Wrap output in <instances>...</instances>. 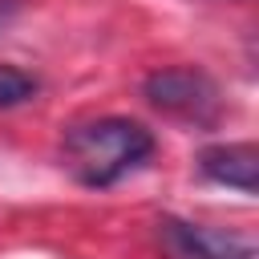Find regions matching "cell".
Here are the masks:
<instances>
[{
    "label": "cell",
    "mask_w": 259,
    "mask_h": 259,
    "mask_svg": "<svg viewBox=\"0 0 259 259\" xmlns=\"http://www.w3.org/2000/svg\"><path fill=\"white\" fill-rule=\"evenodd\" d=\"M36 93V81L12 65H0V109H12V105H24L28 97Z\"/></svg>",
    "instance_id": "obj_5"
},
{
    "label": "cell",
    "mask_w": 259,
    "mask_h": 259,
    "mask_svg": "<svg viewBox=\"0 0 259 259\" xmlns=\"http://www.w3.org/2000/svg\"><path fill=\"white\" fill-rule=\"evenodd\" d=\"M154 154V134L130 117H101L65 134V162L85 186H113Z\"/></svg>",
    "instance_id": "obj_1"
},
{
    "label": "cell",
    "mask_w": 259,
    "mask_h": 259,
    "mask_svg": "<svg viewBox=\"0 0 259 259\" xmlns=\"http://www.w3.org/2000/svg\"><path fill=\"white\" fill-rule=\"evenodd\" d=\"M4 12H8V4H0V24H4Z\"/></svg>",
    "instance_id": "obj_6"
},
{
    "label": "cell",
    "mask_w": 259,
    "mask_h": 259,
    "mask_svg": "<svg viewBox=\"0 0 259 259\" xmlns=\"http://www.w3.org/2000/svg\"><path fill=\"white\" fill-rule=\"evenodd\" d=\"M162 247L170 251V259H255V247L223 235L214 227H194L182 219H162Z\"/></svg>",
    "instance_id": "obj_3"
},
{
    "label": "cell",
    "mask_w": 259,
    "mask_h": 259,
    "mask_svg": "<svg viewBox=\"0 0 259 259\" xmlns=\"http://www.w3.org/2000/svg\"><path fill=\"white\" fill-rule=\"evenodd\" d=\"M198 166H202L206 178H214L223 186H235L243 194H255V186H259V150L251 142L210 146V150H202Z\"/></svg>",
    "instance_id": "obj_4"
},
{
    "label": "cell",
    "mask_w": 259,
    "mask_h": 259,
    "mask_svg": "<svg viewBox=\"0 0 259 259\" xmlns=\"http://www.w3.org/2000/svg\"><path fill=\"white\" fill-rule=\"evenodd\" d=\"M146 97L154 109L174 113L194 125H210L219 117V89L206 73L194 69H158L146 77Z\"/></svg>",
    "instance_id": "obj_2"
}]
</instances>
